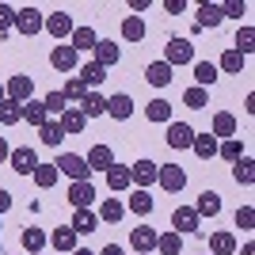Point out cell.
<instances>
[{"label": "cell", "instance_id": "55", "mask_svg": "<svg viewBox=\"0 0 255 255\" xmlns=\"http://www.w3.org/2000/svg\"><path fill=\"white\" fill-rule=\"evenodd\" d=\"M240 255H255V244H244V248H240Z\"/></svg>", "mask_w": 255, "mask_h": 255}, {"label": "cell", "instance_id": "37", "mask_svg": "<svg viewBox=\"0 0 255 255\" xmlns=\"http://www.w3.org/2000/svg\"><path fill=\"white\" fill-rule=\"evenodd\" d=\"M217 156H225V160H229V164H236V160L244 156V141H240V137L217 141Z\"/></svg>", "mask_w": 255, "mask_h": 255}, {"label": "cell", "instance_id": "33", "mask_svg": "<svg viewBox=\"0 0 255 255\" xmlns=\"http://www.w3.org/2000/svg\"><path fill=\"white\" fill-rule=\"evenodd\" d=\"M145 31H149V27H145L141 15H126V19H122V38H126V42H141Z\"/></svg>", "mask_w": 255, "mask_h": 255}, {"label": "cell", "instance_id": "44", "mask_svg": "<svg viewBox=\"0 0 255 255\" xmlns=\"http://www.w3.org/2000/svg\"><path fill=\"white\" fill-rule=\"evenodd\" d=\"M126 210L141 213V217H145V213H152V198H149V191H133V194H129V206H126Z\"/></svg>", "mask_w": 255, "mask_h": 255}, {"label": "cell", "instance_id": "45", "mask_svg": "<svg viewBox=\"0 0 255 255\" xmlns=\"http://www.w3.org/2000/svg\"><path fill=\"white\" fill-rule=\"evenodd\" d=\"M244 53H236V50H225L221 53V65H217V69H225V73H240V69H244Z\"/></svg>", "mask_w": 255, "mask_h": 255}, {"label": "cell", "instance_id": "25", "mask_svg": "<svg viewBox=\"0 0 255 255\" xmlns=\"http://www.w3.org/2000/svg\"><path fill=\"white\" fill-rule=\"evenodd\" d=\"M194 213H198V217H217V213H221V194H217V191H202Z\"/></svg>", "mask_w": 255, "mask_h": 255}, {"label": "cell", "instance_id": "41", "mask_svg": "<svg viewBox=\"0 0 255 255\" xmlns=\"http://www.w3.org/2000/svg\"><path fill=\"white\" fill-rule=\"evenodd\" d=\"M233 50H236V53H244V57L255 50V27H248V23H244V27L236 31V46H233Z\"/></svg>", "mask_w": 255, "mask_h": 255}, {"label": "cell", "instance_id": "36", "mask_svg": "<svg viewBox=\"0 0 255 255\" xmlns=\"http://www.w3.org/2000/svg\"><path fill=\"white\" fill-rule=\"evenodd\" d=\"M156 252L160 255H179L183 252V236L179 233H160L156 236Z\"/></svg>", "mask_w": 255, "mask_h": 255}, {"label": "cell", "instance_id": "5", "mask_svg": "<svg viewBox=\"0 0 255 255\" xmlns=\"http://www.w3.org/2000/svg\"><path fill=\"white\" fill-rule=\"evenodd\" d=\"M42 23H46V15L38 8H19L15 11V31L27 34V38H34V34L42 31Z\"/></svg>", "mask_w": 255, "mask_h": 255}, {"label": "cell", "instance_id": "49", "mask_svg": "<svg viewBox=\"0 0 255 255\" xmlns=\"http://www.w3.org/2000/svg\"><path fill=\"white\" fill-rule=\"evenodd\" d=\"M11 27H15V8H8V4H0V34H8Z\"/></svg>", "mask_w": 255, "mask_h": 255}, {"label": "cell", "instance_id": "29", "mask_svg": "<svg viewBox=\"0 0 255 255\" xmlns=\"http://www.w3.org/2000/svg\"><path fill=\"white\" fill-rule=\"evenodd\" d=\"M76 240H80V236H76L69 225H65V229H53V233H50V244L57 248V252H69V255L76 252Z\"/></svg>", "mask_w": 255, "mask_h": 255}, {"label": "cell", "instance_id": "43", "mask_svg": "<svg viewBox=\"0 0 255 255\" xmlns=\"http://www.w3.org/2000/svg\"><path fill=\"white\" fill-rule=\"evenodd\" d=\"M183 103L191 107V111H206L210 96H206V88H187V92H183Z\"/></svg>", "mask_w": 255, "mask_h": 255}, {"label": "cell", "instance_id": "15", "mask_svg": "<svg viewBox=\"0 0 255 255\" xmlns=\"http://www.w3.org/2000/svg\"><path fill=\"white\" fill-rule=\"evenodd\" d=\"M76 57H80V53H76L73 46H53V50H50V65L57 69V73H73Z\"/></svg>", "mask_w": 255, "mask_h": 255}, {"label": "cell", "instance_id": "28", "mask_svg": "<svg viewBox=\"0 0 255 255\" xmlns=\"http://www.w3.org/2000/svg\"><path fill=\"white\" fill-rule=\"evenodd\" d=\"M107 187L111 191H126V187H133V179H129V168H122V164H111L107 168Z\"/></svg>", "mask_w": 255, "mask_h": 255}, {"label": "cell", "instance_id": "17", "mask_svg": "<svg viewBox=\"0 0 255 255\" xmlns=\"http://www.w3.org/2000/svg\"><path fill=\"white\" fill-rule=\"evenodd\" d=\"M99 42V34L92 31V27H73V34H69V46H73L76 53H92Z\"/></svg>", "mask_w": 255, "mask_h": 255}, {"label": "cell", "instance_id": "10", "mask_svg": "<svg viewBox=\"0 0 255 255\" xmlns=\"http://www.w3.org/2000/svg\"><path fill=\"white\" fill-rule=\"evenodd\" d=\"M118 57H122V50H118V42H111V38H99L96 50H92V61H96L99 69H111V65H118Z\"/></svg>", "mask_w": 255, "mask_h": 255}, {"label": "cell", "instance_id": "20", "mask_svg": "<svg viewBox=\"0 0 255 255\" xmlns=\"http://www.w3.org/2000/svg\"><path fill=\"white\" fill-rule=\"evenodd\" d=\"M76 236H88V233H96L99 229V217H96V210H76L73 213V225H69Z\"/></svg>", "mask_w": 255, "mask_h": 255}, {"label": "cell", "instance_id": "22", "mask_svg": "<svg viewBox=\"0 0 255 255\" xmlns=\"http://www.w3.org/2000/svg\"><path fill=\"white\" fill-rule=\"evenodd\" d=\"M236 252V236L225 233V229H217V233H210V255H233Z\"/></svg>", "mask_w": 255, "mask_h": 255}, {"label": "cell", "instance_id": "18", "mask_svg": "<svg viewBox=\"0 0 255 255\" xmlns=\"http://www.w3.org/2000/svg\"><path fill=\"white\" fill-rule=\"evenodd\" d=\"M57 126L65 129V137H76V133H84V126H88V118L76 111V107H65V115L57 118Z\"/></svg>", "mask_w": 255, "mask_h": 255}, {"label": "cell", "instance_id": "2", "mask_svg": "<svg viewBox=\"0 0 255 255\" xmlns=\"http://www.w3.org/2000/svg\"><path fill=\"white\" fill-rule=\"evenodd\" d=\"M65 198H69L76 210H92V202H96V187H92V179H73V183H69V191H65Z\"/></svg>", "mask_w": 255, "mask_h": 255}, {"label": "cell", "instance_id": "14", "mask_svg": "<svg viewBox=\"0 0 255 255\" xmlns=\"http://www.w3.org/2000/svg\"><path fill=\"white\" fill-rule=\"evenodd\" d=\"M84 164H88V171H107L111 164H115L111 145H92V149H88V156H84Z\"/></svg>", "mask_w": 255, "mask_h": 255}, {"label": "cell", "instance_id": "1", "mask_svg": "<svg viewBox=\"0 0 255 255\" xmlns=\"http://www.w3.org/2000/svg\"><path fill=\"white\" fill-rule=\"evenodd\" d=\"M164 65H194V46L191 38H171L168 46H164Z\"/></svg>", "mask_w": 255, "mask_h": 255}, {"label": "cell", "instance_id": "3", "mask_svg": "<svg viewBox=\"0 0 255 255\" xmlns=\"http://www.w3.org/2000/svg\"><path fill=\"white\" fill-rule=\"evenodd\" d=\"M53 168L61 171V175H69V179H88V175H92L84 156H76V152H61V156L53 160Z\"/></svg>", "mask_w": 255, "mask_h": 255}, {"label": "cell", "instance_id": "8", "mask_svg": "<svg viewBox=\"0 0 255 255\" xmlns=\"http://www.w3.org/2000/svg\"><path fill=\"white\" fill-rule=\"evenodd\" d=\"M171 225H175V229H171V233H198V225H202V217H198V213H194V206H175V213H171Z\"/></svg>", "mask_w": 255, "mask_h": 255}, {"label": "cell", "instance_id": "7", "mask_svg": "<svg viewBox=\"0 0 255 255\" xmlns=\"http://www.w3.org/2000/svg\"><path fill=\"white\" fill-rule=\"evenodd\" d=\"M8 164H11V171H19V175H31V171L38 168V152H34L31 145H19V149H11Z\"/></svg>", "mask_w": 255, "mask_h": 255}, {"label": "cell", "instance_id": "39", "mask_svg": "<svg viewBox=\"0 0 255 255\" xmlns=\"http://www.w3.org/2000/svg\"><path fill=\"white\" fill-rule=\"evenodd\" d=\"M15 122H23V103L4 99V103H0V126H15Z\"/></svg>", "mask_w": 255, "mask_h": 255}, {"label": "cell", "instance_id": "30", "mask_svg": "<svg viewBox=\"0 0 255 255\" xmlns=\"http://www.w3.org/2000/svg\"><path fill=\"white\" fill-rule=\"evenodd\" d=\"M191 149H194V156H202V160H213V156H217V137H213V133H194Z\"/></svg>", "mask_w": 255, "mask_h": 255}, {"label": "cell", "instance_id": "52", "mask_svg": "<svg viewBox=\"0 0 255 255\" xmlns=\"http://www.w3.org/2000/svg\"><path fill=\"white\" fill-rule=\"evenodd\" d=\"M8 210H11V194L0 187V213H8Z\"/></svg>", "mask_w": 255, "mask_h": 255}, {"label": "cell", "instance_id": "47", "mask_svg": "<svg viewBox=\"0 0 255 255\" xmlns=\"http://www.w3.org/2000/svg\"><path fill=\"white\" fill-rule=\"evenodd\" d=\"M42 107H46V115H57V118H61L65 115V96H61V92H50V96L42 99Z\"/></svg>", "mask_w": 255, "mask_h": 255}, {"label": "cell", "instance_id": "35", "mask_svg": "<svg viewBox=\"0 0 255 255\" xmlns=\"http://www.w3.org/2000/svg\"><path fill=\"white\" fill-rule=\"evenodd\" d=\"M57 175H61V171L53 168V164H42V160H38V168L31 171V179H34V187H53V183H57Z\"/></svg>", "mask_w": 255, "mask_h": 255}, {"label": "cell", "instance_id": "53", "mask_svg": "<svg viewBox=\"0 0 255 255\" xmlns=\"http://www.w3.org/2000/svg\"><path fill=\"white\" fill-rule=\"evenodd\" d=\"M96 255H126V252H122V248H118V244H107L103 252H96Z\"/></svg>", "mask_w": 255, "mask_h": 255}, {"label": "cell", "instance_id": "11", "mask_svg": "<svg viewBox=\"0 0 255 255\" xmlns=\"http://www.w3.org/2000/svg\"><path fill=\"white\" fill-rule=\"evenodd\" d=\"M171 149H191L194 141V126L191 122H168V137H164Z\"/></svg>", "mask_w": 255, "mask_h": 255}, {"label": "cell", "instance_id": "16", "mask_svg": "<svg viewBox=\"0 0 255 255\" xmlns=\"http://www.w3.org/2000/svg\"><path fill=\"white\" fill-rule=\"evenodd\" d=\"M210 133L217 141H229V137H236V115H229V111H217L213 115V126H210Z\"/></svg>", "mask_w": 255, "mask_h": 255}, {"label": "cell", "instance_id": "19", "mask_svg": "<svg viewBox=\"0 0 255 255\" xmlns=\"http://www.w3.org/2000/svg\"><path fill=\"white\" fill-rule=\"evenodd\" d=\"M107 115L115 118V122H126V118L133 115V99H129L126 92H122V96H111L107 99Z\"/></svg>", "mask_w": 255, "mask_h": 255}, {"label": "cell", "instance_id": "50", "mask_svg": "<svg viewBox=\"0 0 255 255\" xmlns=\"http://www.w3.org/2000/svg\"><path fill=\"white\" fill-rule=\"evenodd\" d=\"M244 11H248L244 0H229V4H221V15H236V19H240Z\"/></svg>", "mask_w": 255, "mask_h": 255}, {"label": "cell", "instance_id": "31", "mask_svg": "<svg viewBox=\"0 0 255 255\" xmlns=\"http://www.w3.org/2000/svg\"><path fill=\"white\" fill-rule=\"evenodd\" d=\"M145 80H149L152 88H168V84H171V65H164V61H152L149 69H145Z\"/></svg>", "mask_w": 255, "mask_h": 255}, {"label": "cell", "instance_id": "42", "mask_svg": "<svg viewBox=\"0 0 255 255\" xmlns=\"http://www.w3.org/2000/svg\"><path fill=\"white\" fill-rule=\"evenodd\" d=\"M38 137H42V145H50V149H53V145H61V141H65V129L57 126L53 118H50V122H46V126L38 129Z\"/></svg>", "mask_w": 255, "mask_h": 255}, {"label": "cell", "instance_id": "4", "mask_svg": "<svg viewBox=\"0 0 255 255\" xmlns=\"http://www.w3.org/2000/svg\"><path fill=\"white\" fill-rule=\"evenodd\" d=\"M156 183L164 187V191L179 194L183 187H187V171H183L179 164H160V171H156Z\"/></svg>", "mask_w": 255, "mask_h": 255}, {"label": "cell", "instance_id": "54", "mask_svg": "<svg viewBox=\"0 0 255 255\" xmlns=\"http://www.w3.org/2000/svg\"><path fill=\"white\" fill-rule=\"evenodd\" d=\"M11 156V145H8V141H4V137H0V164H4V160H8Z\"/></svg>", "mask_w": 255, "mask_h": 255}, {"label": "cell", "instance_id": "9", "mask_svg": "<svg viewBox=\"0 0 255 255\" xmlns=\"http://www.w3.org/2000/svg\"><path fill=\"white\" fill-rule=\"evenodd\" d=\"M73 15L69 11H53V15H46V23H42V31H50L53 38H57V46H61V38H69L73 34Z\"/></svg>", "mask_w": 255, "mask_h": 255}, {"label": "cell", "instance_id": "24", "mask_svg": "<svg viewBox=\"0 0 255 255\" xmlns=\"http://www.w3.org/2000/svg\"><path fill=\"white\" fill-rule=\"evenodd\" d=\"M76 80H80V84L88 88V92H92V88H99L107 80V69H99L96 61H88V65H80V73H76Z\"/></svg>", "mask_w": 255, "mask_h": 255}, {"label": "cell", "instance_id": "46", "mask_svg": "<svg viewBox=\"0 0 255 255\" xmlns=\"http://www.w3.org/2000/svg\"><path fill=\"white\" fill-rule=\"evenodd\" d=\"M61 96H65V103H69V99H73V103H80V99L88 96V88L80 84L76 76H69V80H65V88H61Z\"/></svg>", "mask_w": 255, "mask_h": 255}, {"label": "cell", "instance_id": "34", "mask_svg": "<svg viewBox=\"0 0 255 255\" xmlns=\"http://www.w3.org/2000/svg\"><path fill=\"white\" fill-rule=\"evenodd\" d=\"M233 179L244 183V187H252V183H255V160H252V156H240V160L233 164Z\"/></svg>", "mask_w": 255, "mask_h": 255}, {"label": "cell", "instance_id": "27", "mask_svg": "<svg viewBox=\"0 0 255 255\" xmlns=\"http://www.w3.org/2000/svg\"><path fill=\"white\" fill-rule=\"evenodd\" d=\"M221 4H202V8H198V23H194V27H198V31H210V27H221Z\"/></svg>", "mask_w": 255, "mask_h": 255}, {"label": "cell", "instance_id": "21", "mask_svg": "<svg viewBox=\"0 0 255 255\" xmlns=\"http://www.w3.org/2000/svg\"><path fill=\"white\" fill-rule=\"evenodd\" d=\"M96 217H99V225H118L122 217H126V206L118 202V198H107V202L96 210Z\"/></svg>", "mask_w": 255, "mask_h": 255}, {"label": "cell", "instance_id": "56", "mask_svg": "<svg viewBox=\"0 0 255 255\" xmlns=\"http://www.w3.org/2000/svg\"><path fill=\"white\" fill-rule=\"evenodd\" d=\"M73 255H96V252H92V248H76Z\"/></svg>", "mask_w": 255, "mask_h": 255}, {"label": "cell", "instance_id": "6", "mask_svg": "<svg viewBox=\"0 0 255 255\" xmlns=\"http://www.w3.org/2000/svg\"><path fill=\"white\" fill-rule=\"evenodd\" d=\"M156 171H160V164H152V160L145 156V160H137V164L129 168V179H133L137 191H149L152 183H156Z\"/></svg>", "mask_w": 255, "mask_h": 255}, {"label": "cell", "instance_id": "40", "mask_svg": "<svg viewBox=\"0 0 255 255\" xmlns=\"http://www.w3.org/2000/svg\"><path fill=\"white\" fill-rule=\"evenodd\" d=\"M145 115H149V122H171V103L168 99H152L145 107Z\"/></svg>", "mask_w": 255, "mask_h": 255}, {"label": "cell", "instance_id": "13", "mask_svg": "<svg viewBox=\"0 0 255 255\" xmlns=\"http://www.w3.org/2000/svg\"><path fill=\"white\" fill-rule=\"evenodd\" d=\"M31 92H34V80H31V76H11L8 84H4V96H8L11 103H27Z\"/></svg>", "mask_w": 255, "mask_h": 255}, {"label": "cell", "instance_id": "12", "mask_svg": "<svg viewBox=\"0 0 255 255\" xmlns=\"http://www.w3.org/2000/svg\"><path fill=\"white\" fill-rule=\"evenodd\" d=\"M156 229H149V225H141V229H133V233H129V248H133V252L137 255H149V252H156Z\"/></svg>", "mask_w": 255, "mask_h": 255}, {"label": "cell", "instance_id": "48", "mask_svg": "<svg viewBox=\"0 0 255 255\" xmlns=\"http://www.w3.org/2000/svg\"><path fill=\"white\" fill-rule=\"evenodd\" d=\"M236 229H255V206H240L236 210Z\"/></svg>", "mask_w": 255, "mask_h": 255}, {"label": "cell", "instance_id": "57", "mask_svg": "<svg viewBox=\"0 0 255 255\" xmlns=\"http://www.w3.org/2000/svg\"><path fill=\"white\" fill-rule=\"evenodd\" d=\"M4 99H8V96H4V84H0V103H4Z\"/></svg>", "mask_w": 255, "mask_h": 255}, {"label": "cell", "instance_id": "38", "mask_svg": "<svg viewBox=\"0 0 255 255\" xmlns=\"http://www.w3.org/2000/svg\"><path fill=\"white\" fill-rule=\"evenodd\" d=\"M194 80H198L194 88H210L213 80H217V65L213 61H194Z\"/></svg>", "mask_w": 255, "mask_h": 255}, {"label": "cell", "instance_id": "23", "mask_svg": "<svg viewBox=\"0 0 255 255\" xmlns=\"http://www.w3.org/2000/svg\"><path fill=\"white\" fill-rule=\"evenodd\" d=\"M19 244H23V252H27V255H38V252H42L46 244H50V236H46L42 229H23Z\"/></svg>", "mask_w": 255, "mask_h": 255}, {"label": "cell", "instance_id": "32", "mask_svg": "<svg viewBox=\"0 0 255 255\" xmlns=\"http://www.w3.org/2000/svg\"><path fill=\"white\" fill-rule=\"evenodd\" d=\"M23 118H27L31 126H38V129H42L46 122H50V115H46L42 99H27V103H23Z\"/></svg>", "mask_w": 255, "mask_h": 255}, {"label": "cell", "instance_id": "26", "mask_svg": "<svg viewBox=\"0 0 255 255\" xmlns=\"http://www.w3.org/2000/svg\"><path fill=\"white\" fill-rule=\"evenodd\" d=\"M84 118H99V115H107V99L99 96V92H88L84 99H80V107H76Z\"/></svg>", "mask_w": 255, "mask_h": 255}, {"label": "cell", "instance_id": "51", "mask_svg": "<svg viewBox=\"0 0 255 255\" xmlns=\"http://www.w3.org/2000/svg\"><path fill=\"white\" fill-rule=\"evenodd\" d=\"M164 11H168V15H179V11H187V0H164Z\"/></svg>", "mask_w": 255, "mask_h": 255}]
</instances>
